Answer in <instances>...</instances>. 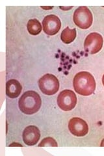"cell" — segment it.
Wrapping results in <instances>:
<instances>
[{
    "instance_id": "cell-1",
    "label": "cell",
    "mask_w": 104,
    "mask_h": 156,
    "mask_svg": "<svg viewBox=\"0 0 104 156\" xmlns=\"http://www.w3.org/2000/svg\"><path fill=\"white\" fill-rule=\"evenodd\" d=\"M74 89L79 94L90 96L96 89V81L90 72L83 71L78 72L73 80Z\"/></svg>"
},
{
    "instance_id": "cell-2",
    "label": "cell",
    "mask_w": 104,
    "mask_h": 156,
    "mask_svg": "<svg viewBox=\"0 0 104 156\" xmlns=\"http://www.w3.org/2000/svg\"><path fill=\"white\" fill-rule=\"evenodd\" d=\"M42 104L41 98L37 92H25L18 101L19 109L26 115H33L40 109Z\"/></svg>"
},
{
    "instance_id": "cell-3",
    "label": "cell",
    "mask_w": 104,
    "mask_h": 156,
    "mask_svg": "<svg viewBox=\"0 0 104 156\" xmlns=\"http://www.w3.org/2000/svg\"><path fill=\"white\" fill-rule=\"evenodd\" d=\"M39 89L43 94L52 96L56 94L59 89V81L56 76L47 74L38 80Z\"/></svg>"
},
{
    "instance_id": "cell-4",
    "label": "cell",
    "mask_w": 104,
    "mask_h": 156,
    "mask_svg": "<svg viewBox=\"0 0 104 156\" xmlns=\"http://www.w3.org/2000/svg\"><path fill=\"white\" fill-rule=\"evenodd\" d=\"M74 22L81 29H87L92 26L93 16L91 11L85 6L77 8L74 13Z\"/></svg>"
},
{
    "instance_id": "cell-5",
    "label": "cell",
    "mask_w": 104,
    "mask_h": 156,
    "mask_svg": "<svg viewBox=\"0 0 104 156\" xmlns=\"http://www.w3.org/2000/svg\"><path fill=\"white\" fill-rule=\"evenodd\" d=\"M57 103L63 111H71L77 104V96L71 90H64L59 94Z\"/></svg>"
},
{
    "instance_id": "cell-6",
    "label": "cell",
    "mask_w": 104,
    "mask_h": 156,
    "mask_svg": "<svg viewBox=\"0 0 104 156\" xmlns=\"http://www.w3.org/2000/svg\"><path fill=\"white\" fill-rule=\"evenodd\" d=\"M103 38L98 33H92L86 37L84 42V49L88 54H96L103 47Z\"/></svg>"
},
{
    "instance_id": "cell-7",
    "label": "cell",
    "mask_w": 104,
    "mask_h": 156,
    "mask_svg": "<svg viewBox=\"0 0 104 156\" xmlns=\"http://www.w3.org/2000/svg\"><path fill=\"white\" fill-rule=\"evenodd\" d=\"M44 32L48 35H55L61 27V22L57 16L50 14L44 18L42 21Z\"/></svg>"
},
{
    "instance_id": "cell-8",
    "label": "cell",
    "mask_w": 104,
    "mask_h": 156,
    "mask_svg": "<svg viewBox=\"0 0 104 156\" xmlns=\"http://www.w3.org/2000/svg\"><path fill=\"white\" fill-rule=\"evenodd\" d=\"M68 129L73 135L76 136H85L88 132V126L86 122L78 117H74L70 120Z\"/></svg>"
},
{
    "instance_id": "cell-9",
    "label": "cell",
    "mask_w": 104,
    "mask_h": 156,
    "mask_svg": "<svg viewBox=\"0 0 104 156\" xmlns=\"http://www.w3.org/2000/svg\"><path fill=\"white\" fill-rule=\"evenodd\" d=\"M23 140L27 146L35 145L41 137L40 130L37 126H29L23 131Z\"/></svg>"
},
{
    "instance_id": "cell-10",
    "label": "cell",
    "mask_w": 104,
    "mask_h": 156,
    "mask_svg": "<svg viewBox=\"0 0 104 156\" xmlns=\"http://www.w3.org/2000/svg\"><path fill=\"white\" fill-rule=\"evenodd\" d=\"M22 87L20 82L16 80H11L6 83V94L11 98H16L20 94Z\"/></svg>"
},
{
    "instance_id": "cell-11",
    "label": "cell",
    "mask_w": 104,
    "mask_h": 156,
    "mask_svg": "<svg viewBox=\"0 0 104 156\" xmlns=\"http://www.w3.org/2000/svg\"><path fill=\"white\" fill-rule=\"evenodd\" d=\"M76 37V29L74 28L70 29L68 27L65 28L62 31L61 35V41L64 44L72 43Z\"/></svg>"
},
{
    "instance_id": "cell-12",
    "label": "cell",
    "mask_w": 104,
    "mask_h": 156,
    "mask_svg": "<svg viewBox=\"0 0 104 156\" xmlns=\"http://www.w3.org/2000/svg\"><path fill=\"white\" fill-rule=\"evenodd\" d=\"M27 29L29 34L32 35H37L42 31V25L38 20L31 19L27 22Z\"/></svg>"
},
{
    "instance_id": "cell-13",
    "label": "cell",
    "mask_w": 104,
    "mask_h": 156,
    "mask_svg": "<svg viewBox=\"0 0 104 156\" xmlns=\"http://www.w3.org/2000/svg\"><path fill=\"white\" fill-rule=\"evenodd\" d=\"M38 147H46V146H53V147H57L58 146L56 140L52 137L44 138L41 142L39 143Z\"/></svg>"
},
{
    "instance_id": "cell-14",
    "label": "cell",
    "mask_w": 104,
    "mask_h": 156,
    "mask_svg": "<svg viewBox=\"0 0 104 156\" xmlns=\"http://www.w3.org/2000/svg\"><path fill=\"white\" fill-rule=\"evenodd\" d=\"M73 7H60V9H63V11H68L72 8Z\"/></svg>"
},
{
    "instance_id": "cell-15",
    "label": "cell",
    "mask_w": 104,
    "mask_h": 156,
    "mask_svg": "<svg viewBox=\"0 0 104 156\" xmlns=\"http://www.w3.org/2000/svg\"><path fill=\"white\" fill-rule=\"evenodd\" d=\"M100 146H102V147H103V146H104V139L102 140V143L100 144Z\"/></svg>"
},
{
    "instance_id": "cell-16",
    "label": "cell",
    "mask_w": 104,
    "mask_h": 156,
    "mask_svg": "<svg viewBox=\"0 0 104 156\" xmlns=\"http://www.w3.org/2000/svg\"><path fill=\"white\" fill-rule=\"evenodd\" d=\"M41 8L45 9H52L53 7H41Z\"/></svg>"
},
{
    "instance_id": "cell-17",
    "label": "cell",
    "mask_w": 104,
    "mask_h": 156,
    "mask_svg": "<svg viewBox=\"0 0 104 156\" xmlns=\"http://www.w3.org/2000/svg\"><path fill=\"white\" fill-rule=\"evenodd\" d=\"M102 83H103V85L104 86V74L103 76V77H102Z\"/></svg>"
}]
</instances>
